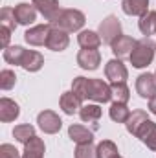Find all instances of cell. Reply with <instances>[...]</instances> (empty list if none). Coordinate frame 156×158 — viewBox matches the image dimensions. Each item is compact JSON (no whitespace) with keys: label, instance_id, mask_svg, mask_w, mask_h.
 I'll use <instances>...</instances> for the list:
<instances>
[{"label":"cell","instance_id":"cell-1","mask_svg":"<svg viewBox=\"0 0 156 158\" xmlns=\"http://www.w3.org/2000/svg\"><path fill=\"white\" fill-rule=\"evenodd\" d=\"M72 92L79 99H92L96 103H109L112 99L110 85H107L103 79H86L79 76L72 81Z\"/></svg>","mask_w":156,"mask_h":158},{"label":"cell","instance_id":"cell-2","mask_svg":"<svg viewBox=\"0 0 156 158\" xmlns=\"http://www.w3.org/2000/svg\"><path fill=\"white\" fill-rule=\"evenodd\" d=\"M154 52H156V42L149 39V37H143L136 42L132 53H130V64L134 68H147L153 59H154Z\"/></svg>","mask_w":156,"mask_h":158},{"label":"cell","instance_id":"cell-3","mask_svg":"<svg viewBox=\"0 0 156 158\" xmlns=\"http://www.w3.org/2000/svg\"><path fill=\"white\" fill-rule=\"evenodd\" d=\"M86 19H84V13L79 11V9H63L59 13V17L51 22L53 28H59L66 33H74L79 31L83 26H84Z\"/></svg>","mask_w":156,"mask_h":158},{"label":"cell","instance_id":"cell-4","mask_svg":"<svg viewBox=\"0 0 156 158\" xmlns=\"http://www.w3.org/2000/svg\"><path fill=\"white\" fill-rule=\"evenodd\" d=\"M97 33H99V37H101V40L105 44L112 46V42L123 35L121 33V22H119V19H117L116 15H109L107 19H103V22L99 24Z\"/></svg>","mask_w":156,"mask_h":158},{"label":"cell","instance_id":"cell-5","mask_svg":"<svg viewBox=\"0 0 156 158\" xmlns=\"http://www.w3.org/2000/svg\"><path fill=\"white\" fill-rule=\"evenodd\" d=\"M37 123H39V129L46 134H57L63 127V119L53 110H42L37 116Z\"/></svg>","mask_w":156,"mask_h":158},{"label":"cell","instance_id":"cell-6","mask_svg":"<svg viewBox=\"0 0 156 158\" xmlns=\"http://www.w3.org/2000/svg\"><path fill=\"white\" fill-rule=\"evenodd\" d=\"M105 76L110 83H125L129 79V70L121 59H110L105 66Z\"/></svg>","mask_w":156,"mask_h":158},{"label":"cell","instance_id":"cell-7","mask_svg":"<svg viewBox=\"0 0 156 158\" xmlns=\"http://www.w3.org/2000/svg\"><path fill=\"white\" fill-rule=\"evenodd\" d=\"M136 92L143 99H151L156 96V77L153 74H142L136 79Z\"/></svg>","mask_w":156,"mask_h":158},{"label":"cell","instance_id":"cell-8","mask_svg":"<svg viewBox=\"0 0 156 158\" xmlns=\"http://www.w3.org/2000/svg\"><path fill=\"white\" fill-rule=\"evenodd\" d=\"M15 11V19H17V24H22V26H30L37 20V9L33 4H28V2H20L13 7Z\"/></svg>","mask_w":156,"mask_h":158},{"label":"cell","instance_id":"cell-9","mask_svg":"<svg viewBox=\"0 0 156 158\" xmlns=\"http://www.w3.org/2000/svg\"><path fill=\"white\" fill-rule=\"evenodd\" d=\"M77 64L83 70H97L99 64H101V53L99 50H88V48H83L77 53Z\"/></svg>","mask_w":156,"mask_h":158},{"label":"cell","instance_id":"cell-10","mask_svg":"<svg viewBox=\"0 0 156 158\" xmlns=\"http://www.w3.org/2000/svg\"><path fill=\"white\" fill-rule=\"evenodd\" d=\"M70 44V37L66 31L59 30V28H53L50 30V35H48V40H46V48L51 50V52H64Z\"/></svg>","mask_w":156,"mask_h":158},{"label":"cell","instance_id":"cell-11","mask_svg":"<svg viewBox=\"0 0 156 158\" xmlns=\"http://www.w3.org/2000/svg\"><path fill=\"white\" fill-rule=\"evenodd\" d=\"M50 30L51 26L50 24H37L33 28H30L26 33H24V40L31 46H46V40H48V35H50Z\"/></svg>","mask_w":156,"mask_h":158},{"label":"cell","instance_id":"cell-12","mask_svg":"<svg viewBox=\"0 0 156 158\" xmlns=\"http://www.w3.org/2000/svg\"><path fill=\"white\" fill-rule=\"evenodd\" d=\"M31 4L48 22H53L59 17V13L63 11L59 6V0H31Z\"/></svg>","mask_w":156,"mask_h":158},{"label":"cell","instance_id":"cell-13","mask_svg":"<svg viewBox=\"0 0 156 158\" xmlns=\"http://www.w3.org/2000/svg\"><path fill=\"white\" fill-rule=\"evenodd\" d=\"M136 42H138V40L132 39V37H129V35H121V37L116 39L114 42H112V46H110V48H112V53L116 55V59L130 57V53H132Z\"/></svg>","mask_w":156,"mask_h":158},{"label":"cell","instance_id":"cell-14","mask_svg":"<svg viewBox=\"0 0 156 158\" xmlns=\"http://www.w3.org/2000/svg\"><path fill=\"white\" fill-rule=\"evenodd\" d=\"M136 138H140L151 151H156V123L151 121V119H147V121L140 127Z\"/></svg>","mask_w":156,"mask_h":158},{"label":"cell","instance_id":"cell-15","mask_svg":"<svg viewBox=\"0 0 156 158\" xmlns=\"http://www.w3.org/2000/svg\"><path fill=\"white\" fill-rule=\"evenodd\" d=\"M121 9L130 17H143L149 13V0H123Z\"/></svg>","mask_w":156,"mask_h":158},{"label":"cell","instance_id":"cell-16","mask_svg":"<svg viewBox=\"0 0 156 158\" xmlns=\"http://www.w3.org/2000/svg\"><path fill=\"white\" fill-rule=\"evenodd\" d=\"M20 114V107L9 99V98H2L0 99V121L4 123H9V121H15Z\"/></svg>","mask_w":156,"mask_h":158},{"label":"cell","instance_id":"cell-17","mask_svg":"<svg viewBox=\"0 0 156 158\" xmlns=\"http://www.w3.org/2000/svg\"><path fill=\"white\" fill-rule=\"evenodd\" d=\"M59 107H61V110L64 112V114H68V116H74L76 112L81 110V99H79L77 96L70 90V92H64L63 96H61V99H59Z\"/></svg>","mask_w":156,"mask_h":158},{"label":"cell","instance_id":"cell-18","mask_svg":"<svg viewBox=\"0 0 156 158\" xmlns=\"http://www.w3.org/2000/svg\"><path fill=\"white\" fill-rule=\"evenodd\" d=\"M68 136H70V140L76 142L77 145L92 143V142H94V132L88 131V129L83 127V125H70V127H68Z\"/></svg>","mask_w":156,"mask_h":158},{"label":"cell","instance_id":"cell-19","mask_svg":"<svg viewBox=\"0 0 156 158\" xmlns=\"http://www.w3.org/2000/svg\"><path fill=\"white\" fill-rule=\"evenodd\" d=\"M42 64H44V57L40 55L39 52L26 50L24 59H22V64H20L26 72H39L40 68H42Z\"/></svg>","mask_w":156,"mask_h":158},{"label":"cell","instance_id":"cell-20","mask_svg":"<svg viewBox=\"0 0 156 158\" xmlns=\"http://www.w3.org/2000/svg\"><path fill=\"white\" fill-rule=\"evenodd\" d=\"M77 42L81 48H88V50H97L101 46V37L97 31H92V30H83L79 31L77 35Z\"/></svg>","mask_w":156,"mask_h":158},{"label":"cell","instance_id":"cell-21","mask_svg":"<svg viewBox=\"0 0 156 158\" xmlns=\"http://www.w3.org/2000/svg\"><path fill=\"white\" fill-rule=\"evenodd\" d=\"M46 145L39 136H33L28 143H24V155L22 158H44Z\"/></svg>","mask_w":156,"mask_h":158},{"label":"cell","instance_id":"cell-22","mask_svg":"<svg viewBox=\"0 0 156 158\" xmlns=\"http://www.w3.org/2000/svg\"><path fill=\"white\" fill-rule=\"evenodd\" d=\"M147 119H149L147 112L138 109V110H132V112H130V118L127 119L125 127H127V131H129L132 136H136V134H138V131H140V127H142Z\"/></svg>","mask_w":156,"mask_h":158},{"label":"cell","instance_id":"cell-23","mask_svg":"<svg viewBox=\"0 0 156 158\" xmlns=\"http://www.w3.org/2000/svg\"><path fill=\"white\" fill-rule=\"evenodd\" d=\"M101 114H103V110H101V107L96 105V103L83 105L81 110H79V116H81V119H83L84 123H97L99 118H101Z\"/></svg>","mask_w":156,"mask_h":158},{"label":"cell","instance_id":"cell-24","mask_svg":"<svg viewBox=\"0 0 156 158\" xmlns=\"http://www.w3.org/2000/svg\"><path fill=\"white\" fill-rule=\"evenodd\" d=\"M138 28H140V31H142L145 37L156 35V11H149L147 15L140 17Z\"/></svg>","mask_w":156,"mask_h":158},{"label":"cell","instance_id":"cell-25","mask_svg":"<svg viewBox=\"0 0 156 158\" xmlns=\"http://www.w3.org/2000/svg\"><path fill=\"white\" fill-rule=\"evenodd\" d=\"M110 92H112V101L114 103H129L130 99V90L125 83H112L110 85Z\"/></svg>","mask_w":156,"mask_h":158},{"label":"cell","instance_id":"cell-26","mask_svg":"<svg viewBox=\"0 0 156 158\" xmlns=\"http://www.w3.org/2000/svg\"><path fill=\"white\" fill-rule=\"evenodd\" d=\"M24 53H26V50L22 48V46H7L6 50H4V61L6 63H9V64H22V59H24Z\"/></svg>","mask_w":156,"mask_h":158},{"label":"cell","instance_id":"cell-27","mask_svg":"<svg viewBox=\"0 0 156 158\" xmlns=\"http://www.w3.org/2000/svg\"><path fill=\"white\" fill-rule=\"evenodd\" d=\"M13 136H15L17 142H20V143H28V142L35 136V127L30 125V123L17 125V127L13 129Z\"/></svg>","mask_w":156,"mask_h":158},{"label":"cell","instance_id":"cell-28","mask_svg":"<svg viewBox=\"0 0 156 158\" xmlns=\"http://www.w3.org/2000/svg\"><path fill=\"white\" fill-rule=\"evenodd\" d=\"M109 114H110V119L116 123H127V119L130 118V110L125 103H112Z\"/></svg>","mask_w":156,"mask_h":158},{"label":"cell","instance_id":"cell-29","mask_svg":"<svg viewBox=\"0 0 156 158\" xmlns=\"http://www.w3.org/2000/svg\"><path fill=\"white\" fill-rule=\"evenodd\" d=\"M117 155V145L112 140H103L97 143V158H116Z\"/></svg>","mask_w":156,"mask_h":158},{"label":"cell","instance_id":"cell-30","mask_svg":"<svg viewBox=\"0 0 156 158\" xmlns=\"http://www.w3.org/2000/svg\"><path fill=\"white\" fill-rule=\"evenodd\" d=\"M15 20H17L15 19V11L11 7H2V11H0V22H2V26H6L11 31H15V28H17Z\"/></svg>","mask_w":156,"mask_h":158},{"label":"cell","instance_id":"cell-31","mask_svg":"<svg viewBox=\"0 0 156 158\" xmlns=\"http://www.w3.org/2000/svg\"><path fill=\"white\" fill-rule=\"evenodd\" d=\"M15 83H17V76H15L13 70L6 68V70L0 72V88L2 90H11L15 86Z\"/></svg>","mask_w":156,"mask_h":158},{"label":"cell","instance_id":"cell-32","mask_svg":"<svg viewBox=\"0 0 156 158\" xmlns=\"http://www.w3.org/2000/svg\"><path fill=\"white\" fill-rule=\"evenodd\" d=\"M76 158H97V147L94 143H83L76 149Z\"/></svg>","mask_w":156,"mask_h":158},{"label":"cell","instance_id":"cell-33","mask_svg":"<svg viewBox=\"0 0 156 158\" xmlns=\"http://www.w3.org/2000/svg\"><path fill=\"white\" fill-rule=\"evenodd\" d=\"M0 158H22V156H20V153L17 151L15 145H11V143H2V145H0Z\"/></svg>","mask_w":156,"mask_h":158},{"label":"cell","instance_id":"cell-34","mask_svg":"<svg viewBox=\"0 0 156 158\" xmlns=\"http://www.w3.org/2000/svg\"><path fill=\"white\" fill-rule=\"evenodd\" d=\"M0 35H2V48L6 50V48L9 46V37H11V30H9V28H6V26H2V28H0Z\"/></svg>","mask_w":156,"mask_h":158},{"label":"cell","instance_id":"cell-35","mask_svg":"<svg viewBox=\"0 0 156 158\" xmlns=\"http://www.w3.org/2000/svg\"><path fill=\"white\" fill-rule=\"evenodd\" d=\"M149 110H151V112H153V114L156 116V96L149 99Z\"/></svg>","mask_w":156,"mask_h":158},{"label":"cell","instance_id":"cell-36","mask_svg":"<svg viewBox=\"0 0 156 158\" xmlns=\"http://www.w3.org/2000/svg\"><path fill=\"white\" fill-rule=\"evenodd\" d=\"M116 158H123V156H116Z\"/></svg>","mask_w":156,"mask_h":158},{"label":"cell","instance_id":"cell-37","mask_svg":"<svg viewBox=\"0 0 156 158\" xmlns=\"http://www.w3.org/2000/svg\"><path fill=\"white\" fill-rule=\"evenodd\" d=\"M154 77H156V72H154Z\"/></svg>","mask_w":156,"mask_h":158}]
</instances>
